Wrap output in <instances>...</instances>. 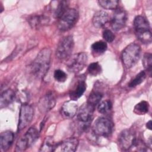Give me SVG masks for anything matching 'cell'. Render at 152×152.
Listing matches in <instances>:
<instances>
[{"instance_id": "obj_22", "label": "cell", "mask_w": 152, "mask_h": 152, "mask_svg": "<svg viewBox=\"0 0 152 152\" xmlns=\"http://www.w3.org/2000/svg\"><path fill=\"white\" fill-rule=\"evenodd\" d=\"M57 144L55 143L52 137H48L43 142L40 151H54L56 149Z\"/></svg>"}, {"instance_id": "obj_27", "label": "cell", "mask_w": 152, "mask_h": 152, "mask_svg": "<svg viewBox=\"0 0 152 152\" xmlns=\"http://www.w3.org/2000/svg\"><path fill=\"white\" fill-rule=\"evenodd\" d=\"M146 75V72L144 71H141L129 83L128 86L129 87H135L140 85L145 80Z\"/></svg>"}, {"instance_id": "obj_4", "label": "cell", "mask_w": 152, "mask_h": 152, "mask_svg": "<svg viewBox=\"0 0 152 152\" xmlns=\"http://www.w3.org/2000/svg\"><path fill=\"white\" fill-rule=\"evenodd\" d=\"M95 106L86 102L78 109L77 113V118L80 124L79 129L80 130H85L87 128L91 123Z\"/></svg>"}, {"instance_id": "obj_11", "label": "cell", "mask_w": 152, "mask_h": 152, "mask_svg": "<svg viewBox=\"0 0 152 152\" xmlns=\"http://www.w3.org/2000/svg\"><path fill=\"white\" fill-rule=\"evenodd\" d=\"M137 140L135 133L130 129H124L118 137L120 148L123 150H129L133 148Z\"/></svg>"}, {"instance_id": "obj_7", "label": "cell", "mask_w": 152, "mask_h": 152, "mask_svg": "<svg viewBox=\"0 0 152 152\" xmlns=\"http://www.w3.org/2000/svg\"><path fill=\"white\" fill-rule=\"evenodd\" d=\"M87 62V55L84 52H79L70 56L66 62L67 69L71 72L77 73L81 71Z\"/></svg>"}, {"instance_id": "obj_19", "label": "cell", "mask_w": 152, "mask_h": 152, "mask_svg": "<svg viewBox=\"0 0 152 152\" xmlns=\"http://www.w3.org/2000/svg\"><path fill=\"white\" fill-rule=\"evenodd\" d=\"M51 3L52 4V12L53 16L56 18H59L68 9V1H53Z\"/></svg>"}, {"instance_id": "obj_6", "label": "cell", "mask_w": 152, "mask_h": 152, "mask_svg": "<svg viewBox=\"0 0 152 152\" xmlns=\"http://www.w3.org/2000/svg\"><path fill=\"white\" fill-rule=\"evenodd\" d=\"M78 17L79 13L76 9L68 8L58 18V28L62 31L69 30L76 24Z\"/></svg>"}, {"instance_id": "obj_15", "label": "cell", "mask_w": 152, "mask_h": 152, "mask_svg": "<svg viewBox=\"0 0 152 152\" xmlns=\"http://www.w3.org/2000/svg\"><path fill=\"white\" fill-rule=\"evenodd\" d=\"M78 145V140L75 137L66 138L61 142L57 143L56 148L59 147L60 150L65 152L75 151Z\"/></svg>"}, {"instance_id": "obj_10", "label": "cell", "mask_w": 152, "mask_h": 152, "mask_svg": "<svg viewBox=\"0 0 152 152\" xmlns=\"http://www.w3.org/2000/svg\"><path fill=\"white\" fill-rule=\"evenodd\" d=\"M34 115V110L31 105L23 103L20 110L18 131H21L27 127L31 122Z\"/></svg>"}, {"instance_id": "obj_25", "label": "cell", "mask_w": 152, "mask_h": 152, "mask_svg": "<svg viewBox=\"0 0 152 152\" xmlns=\"http://www.w3.org/2000/svg\"><path fill=\"white\" fill-rule=\"evenodd\" d=\"M149 109V104L147 102L142 100L137 103L134 108V112L137 115H144Z\"/></svg>"}, {"instance_id": "obj_12", "label": "cell", "mask_w": 152, "mask_h": 152, "mask_svg": "<svg viewBox=\"0 0 152 152\" xmlns=\"http://www.w3.org/2000/svg\"><path fill=\"white\" fill-rule=\"evenodd\" d=\"M127 21V14L122 9L115 10L111 18L110 24L114 31H119L123 28Z\"/></svg>"}, {"instance_id": "obj_2", "label": "cell", "mask_w": 152, "mask_h": 152, "mask_svg": "<svg viewBox=\"0 0 152 152\" xmlns=\"http://www.w3.org/2000/svg\"><path fill=\"white\" fill-rule=\"evenodd\" d=\"M134 27L137 38L144 44L151 43L152 37L148 20L142 15L137 16L134 20Z\"/></svg>"}, {"instance_id": "obj_32", "label": "cell", "mask_w": 152, "mask_h": 152, "mask_svg": "<svg viewBox=\"0 0 152 152\" xmlns=\"http://www.w3.org/2000/svg\"><path fill=\"white\" fill-rule=\"evenodd\" d=\"M103 37L106 42L110 43L114 40L115 36L111 30L109 29H105L103 31Z\"/></svg>"}, {"instance_id": "obj_3", "label": "cell", "mask_w": 152, "mask_h": 152, "mask_svg": "<svg viewBox=\"0 0 152 152\" xmlns=\"http://www.w3.org/2000/svg\"><path fill=\"white\" fill-rule=\"evenodd\" d=\"M141 53V47L137 43H132L128 45L122 53V60L126 68L134 66L138 61Z\"/></svg>"}, {"instance_id": "obj_1", "label": "cell", "mask_w": 152, "mask_h": 152, "mask_svg": "<svg viewBox=\"0 0 152 152\" xmlns=\"http://www.w3.org/2000/svg\"><path fill=\"white\" fill-rule=\"evenodd\" d=\"M51 50L46 48L42 49L31 65L33 75L37 78H43L48 72L50 64Z\"/></svg>"}, {"instance_id": "obj_30", "label": "cell", "mask_w": 152, "mask_h": 152, "mask_svg": "<svg viewBox=\"0 0 152 152\" xmlns=\"http://www.w3.org/2000/svg\"><path fill=\"white\" fill-rule=\"evenodd\" d=\"M88 73L93 76H96L100 74L102 71V67L98 62H93L88 66Z\"/></svg>"}, {"instance_id": "obj_18", "label": "cell", "mask_w": 152, "mask_h": 152, "mask_svg": "<svg viewBox=\"0 0 152 152\" xmlns=\"http://www.w3.org/2000/svg\"><path fill=\"white\" fill-rule=\"evenodd\" d=\"M14 134L11 131H5L1 132L0 135L1 150L6 151L10 148L13 143Z\"/></svg>"}, {"instance_id": "obj_9", "label": "cell", "mask_w": 152, "mask_h": 152, "mask_svg": "<svg viewBox=\"0 0 152 152\" xmlns=\"http://www.w3.org/2000/svg\"><path fill=\"white\" fill-rule=\"evenodd\" d=\"M113 128V125L110 120L100 117L94 122L93 126V132L96 136L107 137L112 134Z\"/></svg>"}, {"instance_id": "obj_20", "label": "cell", "mask_w": 152, "mask_h": 152, "mask_svg": "<svg viewBox=\"0 0 152 152\" xmlns=\"http://www.w3.org/2000/svg\"><path fill=\"white\" fill-rule=\"evenodd\" d=\"M15 93L11 89H8L4 91L1 94L0 98V107L1 108L5 107L11 104L15 99Z\"/></svg>"}, {"instance_id": "obj_5", "label": "cell", "mask_w": 152, "mask_h": 152, "mask_svg": "<svg viewBox=\"0 0 152 152\" xmlns=\"http://www.w3.org/2000/svg\"><path fill=\"white\" fill-rule=\"evenodd\" d=\"M39 137V132L36 128H30L17 142L15 151H23L32 146L37 140Z\"/></svg>"}, {"instance_id": "obj_14", "label": "cell", "mask_w": 152, "mask_h": 152, "mask_svg": "<svg viewBox=\"0 0 152 152\" xmlns=\"http://www.w3.org/2000/svg\"><path fill=\"white\" fill-rule=\"evenodd\" d=\"M56 104V97L53 92L49 91L39 100L38 108L41 113H46L50 110Z\"/></svg>"}, {"instance_id": "obj_21", "label": "cell", "mask_w": 152, "mask_h": 152, "mask_svg": "<svg viewBox=\"0 0 152 152\" xmlns=\"http://www.w3.org/2000/svg\"><path fill=\"white\" fill-rule=\"evenodd\" d=\"M107 48V43L103 40L97 41L93 43L91 46L92 52L95 54V55H100L103 54L106 50Z\"/></svg>"}, {"instance_id": "obj_26", "label": "cell", "mask_w": 152, "mask_h": 152, "mask_svg": "<svg viewBox=\"0 0 152 152\" xmlns=\"http://www.w3.org/2000/svg\"><path fill=\"white\" fill-rule=\"evenodd\" d=\"M98 3L104 9L115 10L118 8L119 2L118 0H100Z\"/></svg>"}, {"instance_id": "obj_31", "label": "cell", "mask_w": 152, "mask_h": 152, "mask_svg": "<svg viewBox=\"0 0 152 152\" xmlns=\"http://www.w3.org/2000/svg\"><path fill=\"white\" fill-rule=\"evenodd\" d=\"M55 80L59 83H64L67 79L66 74L61 69H56L53 74Z\"/></svg>"}, {"instance_id": "obj_17", "label": "cell", "mask_w": 152, "mask_h": 152, "mask_svg": "<svg viewBox=\"0 0 152 152\" xmlns=\"http://www.w3.org/2000/svg\"><path fill=\"white\" fill-rule=\"evenodd\" d=\"M109 21V15L104 11H98L94 14L92 19L93 26L96 28L104 27Z\"/></svg>"}, {"instance_id": "obj_8", "label": "cell", "mask_w": 152, "mask_h": 152, "mask_svg": "<svg viewBox=\"0 0 152 152\" xmlns=\"http://www.w3.org/2000/svg\"><path fill=\"white\" fill-rule=\"evenodd\" d=\"M74 46V42L72 36L63 37L57 46L56 56L61 60L68 59L71 55Z\"/></svg>"}, {"instance_id": "obj_28", "label": "cell", "mask_w": 152, "mask_h": 152, "mask_svg": "<svg viewBox=\"0 0 152 152\" xmlns=\"http://www.w3.org/2000/svg\"><path fill=\"white\" fill-rule=\"evenodd\" d=\"M142 65L149 75H151L152 72V55L150 53L144 54L142 58Z\"/></svg>"}, {"instance_id": "obj_33", "label": "cell", "mask_w": 152, "mask_h": 152, "mask_svg": "<svg viewBox=\"0 0 152 152\" xmlns=\"http://www.w3.org/2000/svg\"><path fill=\"white\" fill-rule=\"evenodd\" d=\"M146 126L147 127V128H148L149 129H151V121H149L147 124H146Z\"/></svg>"}, {"instance_id": "obj_16", "label": "cell", "mask_w": 152, "mask_h": 152, "mask_svg": "<svg viewBox=\"0 0 152 152\" xmlns=\"http://www.w3.org/2000/svg\"><path fill=\"white\" fill-rule=\"evenodd\" d=\"M78 111V106L76 103L72 101L65 102L61 109V113L67 119L72 118L75 116Z\"/></svg>"}, {"instance_id": "obj_13", "label": "cell", "mask_w": 152, "mask_h": 152, "mask_svg": "<svg viewBox=\"0 0 152 152\" xmlns=\"http://www.w3.org/2000/svg\"><path fill=\"white\" fill-rule=\"evenodd\" d=\"M87 88L85 79L83 77H78L74 82L69 91V97L71 100H78L85 92Z\"/></svg>"}, {"instance_id": "obj_23", "label": "cell", "mask_w": 152, "mask_h": 152, "mask_svg": "<svg viewBox=\"0 0 152 152\" xmlns=\"http://www.w3.org/2000/svg\"><path fill=\"white\" fill-rule=\"evenodd\" d=\"M49 19L44 15H34L30 18L28 22L32 27L37 28L40 26L46 24Z\"/></svg>"}, {"instance_id": "obj_29", "label": "cell", "mask_w": 152, "mask_h": 152, "mask_svg": "<svg viewBox=\"0 0 152 152\" xmlns=\"http://www.w3.org/2000/svg\"><path fill=\"white\" fill-rule=\"evenodd\" d=\"M112 104L109 100H106L101 102L98 104L97 110L99 112L102 114H106L112 109Z\"/></svg>"}, {"instance_id": "obj_24", "label": "cell", "mask_w": 152, "mask_h": 152, "mask_svg": "<svg viewBox=\"0 0 152 152\" xmlns=\"http://www.w3.org/2000/svg\"><path fill=\"white\" fill-rule=\"evenodd\" d=\"M102 97L103 93L101 91H99L97 90H93L89 94L87 102L96 107V106L100 103Z\"/></svg>"}]
</instances>
